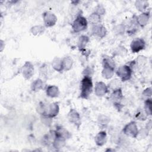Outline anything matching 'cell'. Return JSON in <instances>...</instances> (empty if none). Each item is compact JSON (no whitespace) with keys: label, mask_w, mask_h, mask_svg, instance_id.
Returning a JSON list of instances; mask_svg holds the SVG:
<instances>
[{"label":"cell","mask_w":152,"mask_h":152,"mask_svg":"<svg viewBox=\"0 0 152 152\" xmlns=\"http://www.w3.org/2000/svg\"><path fill=\"white\" fill-rule=\"evenodd\" d=\"M94 12H95L101 16L105 14V8H104V7L102 5L99 4L98 5H97L96 7Z\"/></svg>","instance_id":"31"},{"label":"cell","mask_w":152,"mask_h":152,"mask_svg":"<svg viewBox=\"0 0 152 152\" xmlns=\"http://www.w3.org/2000/svg\"><path fill=\"white\" fill-rule=\"evenodd\" d=\"M87 20L81 15L76 17L72 23V28L74 33H80L84 31L87 27Z\"/></svg>","instance_id":"2"},{"label":"cell","mask_w":152,"mask_h":152,"mask_svg":"<svg viewBox=\"0 0 152 152\" xmlns=\"http://www.w3.org/2000/svg\"><path fill=\"white\" fill-rule=\"evenodd\" d=\"M52 118H50L47 115H41V121L44 125L46 126H50L51 125L52 122Z\"/></svg>","instance_id":"30"},{"label":"cell","mask_w":152,"mask_h":152,"mask_svg":"<svg viewBox=\"0 0 152 152\" xmlns=\"http://www.w3.org/2000/svg\"><path fill=\"white\" fill-rule=\"evenodd\" d=\"M110 98L112 101H113V103H120L121 100L123 98V93L122 89L121 88H119L113 90L112 93L110 94Z\"/></svg>","instance_id":"14"},{"label":"cell","mask_w":152,"mask_h":152,"mask_svg":"<svg viewBox=\"0 0 152 152\" xmlns=\"http://www.w3.org/2000/svg\"><path fill=\"white\" fill-rule=\"evenodd\" d=\"M52 66L55 69V71L62 72L64 69H63V66H62V59L59 58H55L52 62Z\"/></svg>","instance_id":"20"},{"label":"cell","mask_w":152,"mask_h":152,"mask_svg":"<svg viewBox=\"0 0 152 152\" xmlns=\"http://www.w3.org/2000/svg\"><path fill=\"white\" fill-rule=\"evenodd\" d=\"M108 91V87L106 84L102 82H96L94 86V93L97 96L103 97Z\"/></svg>","instance_id":"9"},{"label":"cell","mask_w":152,"mask_h":152,"mask_svg":"<svg viewBox=\"0 0 152 152\" xmlns=\"http://www.w3.org/2000/svg\"><path fill=\"white\" fill-rule=\"evenodd\" d=\"M43 20L45 26L47 27H50L53 26L56 24L57 17L54 13L46 11L43 14Z\"/></svg>","instance_id":"5"},{"label":"cell","mask_w":152,"mask_h":152,"mask_svg":"<svg viewBox=\"0 0 152 152\" xmlns=\"http://www.w3.org/2000/svg\"><path fill=\"white\" fill-rule=\"evenodd\" d=\"M135 5L138 11L144 12L148 6V2L147 1H137Z\"/></svg>","instance_id":"25"},{"label":"cell","mask_w":152,"mask_h":152,"mask_svg":"<svg viewBox=\"0 0 152 152\" xmlns=\"http://www.w3.org/2000/svg\"><path fill=\"white\" fill-rule=\"evenodd\" d=\"M43 87H44V83L40 78L36 79L34 81H33L31 83L30 86L31 90L34 92L39 91V90L43 89Z\"/></svg>","instance_id":"18"},{"label":"cell","mask_w":152,"mask_h":152,"mask_svg":"<svg viewBox=\"0 0 152 152\" xmlns=\"http://www.w3.org/2000/svg\"><path fill=\"white\" fill-rule=\"evenodd\" d=\"M136 116V118L137 119H140V120H145L146 117L145 116L144 114H143V113L142 112H138L137 114L135 115Z\"/></svg>","instance_id":"33"},{"label":"cell","mask_w":152,"mask_h":152,"mask_svg":"<svg viewBox=\"0 0 152 152\" xmlns=\"http://www.w3.org/2000/svg\"><path fill=\"white\" fill-rule=\"evenodd\" d=\"M145 42L141 38L134 39L130 45V48L133 53H137L145 48Z\"/></svg>","instance_id":"7"},{"label":"cell","mask_w":152,"mask_h":152,"mask_svg":"<svg viewBox=\"0 0 152 152\" xmlns=\"http://www.w3.org/2000/svg\"><path fill=\"white\" fill-rule=\"evenodd\" d=\"M116 73L121 81H126L131 78L132 70L128 65H124L118 68Z\"/></svg>","instance_id":"3"},{"label":"cell","mask_w":152,"mask_h":152,"mask_svg":"<svg viewBox=\"0 0 152 152\" xmlns=\"http://www.w3.org/2000/svg\"><path fill=\"white\" fill-rule=\"evenodd\" d=\"M67 117L71 123L74 124L78 128H79L81 124V118L80 114L76 110L74 109H71L68 113Z\"/></svg>","instance_id":"8"},{"label":"cell","mask_w":152,"mask_h":152,"mask_svg":"<svg viewBox=\"0 0 152 152\" xmlns=\"http://www.w3.org/2000/svg\"><path fill=\"white\" fill-rule=\"evenodd\" d=\"M121 86V83H120V80L118 79H114L113 80H112L108 84L107 87L108 89L110 88L112 90H114L115 89L121 88L120 87Z\"/></svg>","instance_id":"27"},{"label":"cell","mask_w":152,"mask_h":152,"mask_svg":"<svg viewBox=\"0 0 152 152\" xmlns=\"http://www.w3.org/2000/svg\"><path fill=\"white\" fill-rule=\"evenodd\" d=\"M21 72L25 79H30L34 74V66L33 64L30 62H26L21 68Z\"/></svg>","instance_id":"6"},{"label":"cell","mask_w":152,"mask_h":152,"mask_svg":"<svg viewBox=\"0 0 152 152\" xmlns=\"http://www.w3.org/2000/svg\"><path fill=\"white\" fill-rule=\"evenodd\" d=\"M63 69L65 71L70 70L73 65V60L70 56H65L62 59Z\"/></svg>","instance_id":"19"},{"label":"cell","mask_w":152,"mask_h":152,"mask_svg":"<svg viewBox=\"0 0 152 152\" xmlns=\"http://www.w3.org/2000/svg\"><path fill=\"white\" fill-rule=\"evenodd\" d=\"M110 118L104 115H100L98 116L97 118V122L101 127L106 126L110 122Z\"/></svg>","instance_id":"24"},{"label":"cell","mask_w":152,"mask_h":152,"mask_svg":"<svg viewBox=\"0 0 152 152\" xmlns=\"http://www.w3.org/2000/svg\"><path fill=\"white\" fill-rule=\"evenodd\" d=\"M150 15L148 12H142L137 17V22L138 25L141 27H144L148 23Z\"/></svg>","instance_id":"15"},{"label":"cell","mask_w":152,"mask_h":152,"mask_svg":"<svg viewBox=\"0 0 152 152\" xmlns=\"http://www.w3.org/2000/svg\"><path fill=\"white\" fill-rule=\"evenodd\" d=\"M59 111V107L58 104L56 102L51 103L47 104L46 113L44 115H47L50 118H53L55 117L58 114Z\"/></svg>","instance_id":"10"},{"label":"cell","mask_w":152,"mask_h":152,"mask_svg":"<svg viewBox=\"0 0 152 152\" xmlns=\"http://www.w3.org/2000/svg\"><path fill=\"white\" fill-rule=\"evenodd\" d=\"M55 131L56 132V137L61 138L65 140L69 139L71 137V133L64 127L58 126L56 127V128Z\"/></svg>","instance_id":"12"},{"label":"cell","mask_w":152,"mask_h":152,"mask_svg":"<svg viewBox=\"0 0 152 152\" xmlns=\"http://www.w3.org/2000/svg\"><path fill=\"white\" fill-rule=\"evenodd\" d=\"M94 141L97 145L103 146L107 141V134L105 131H100L97 133L94 138Z\"/></svg>","instance_id":"13"},{"label":"cell","mask_w":152,"mask_h":152,"mask_svg":"<svg viewBox=\"0 0 152 152\" xmlns=\"http://www.w3.org/2000/svg\"><path fill=\"white\" fill-rule=\"evenodd\" d=\"M45 31V27L42 25H36L33 26L30 29V32L34 36H39L42 34Z\"/></svg>","instance_id":"22"},{"label":"cell","mask_w":152,"mask_h":152,"mask_svg":"<svg viewBox=\"0 0 152 152\" xmlns=\"http://www.w3.org/2000/svg\"><path fill=\"white\" fill-rule=\"evenodd\" d=\"M88 20L90 23L93 25L99 24L101 20V17L99 14L95 12H93L88 16Z\"/></svg>","instance_id":"26"},{"label":"cell","mask_w":152,"mask_h":152,"mask_svg":"<svg viewBox=\"0 0 152 152\" xmlns=\"http://www.w3.org/2000/svg\"><path fill=\"white\" fill-rule=\"evenodd\" d=\"M151 93H151V87L147 88L146 89L144 90V91L142 93L143 95L145 96H147V97H151Z\"/></svg>","instance_id":"32"},{"label":"cell","mask_w":152,"mask_h":152,"mask_svg":"<svg viewBox=\"0 0 152 152\" xmlns=\"http://www.w3.org/2000/svg\"><path fill=\"white\" fill-rule=\"evenodd\" d=\"M46 95L50 97H57L59 95V90L56 86H49L46 90Z\"/></svg>","instance_id":"17"},{"label":"cell","mask_w":152,"mask_h":152,"mask_svg":"<svg viewBox=\"0 0 152 152\" xmlns=\"http://www.w3.org/2000/svg\"><path fill=\"white\" fill-rule=\"evenodd\" d=\"M65 141L61 138L56 137L52 142V146L56 150H59L65 145Z\"/></svg>","instance_id":"23"},{"label":"cell","mask_w":152,"mask_h":152,"mask_svg":"<svg viewBox=\"0 0 152 152\" xmlns=\"http://www.w3.org/2000/svg\"><path fill=\"white\" fill-rule=\"evenodd\" d=\"M115 68L110 66L103 65V69L102 71V75L103 77L106 79L111 78L114 75Z\"/></svg>","instance_id":"16"},{"label":"cell","mask_w":152,"mask_h":152,"mask_svg":"<svg viewBox=\"0 0 152 152\" xmlns=\"http://www.w3.org/2000/svg\"><path fill=\"white\" fill-rule=\"evenodd\" d=\"M89 42V37L86 35L81 36L78 41V48L80 50H84L87 44Z\"/></svg>","instance_id":"21"},{"label":"cell","mask_w":152,"mask_h":152,"mask_svg":"<svg viewBox=\"0 0 152 152\" xmlns=\"http://www.w3.org/2000/svg\"><path fill=\"white\" fill-rule=\"evenodd\" d=\"M102 65H107L115 68V64L113 59L109 56H105L102 60Z\"/></svg>","instance_id":"29"},{"label":"cell","mask_w":152,"mask_h":152,"mask_svg":"<svg viewBox=\"0 0 152 152\" xmlns=\"http://www.w3.org/2000/svg\"><path fill=\"white\" fill-rule=\"evenodd\" d=\"M93 88V84L91 77L89 76H84L81 81L80 97L81 99H87L92 93Z\"/></svg>","instance_id":"1"},{"label":"cell","mask_w":152,"mask_h":152,"mask_svg":"<svg viewBox=\"0 0 152 152\" xmlns=\"http://www.w3.org/2000/svg\"><path fill=\"white\" fill-rule=\"evenodd\" d=\"M151 99L150 98L147 99L144 103V110L147 115H151Z\"/></svg>","instance_id":"28"},{"label":"cell","mask_w":152,"mask_h":152,"mask_svg":"<svg viewBox=\"0 0 152 152\" xmlns=\"http://www.w3.org/2000/svg\"><path fill=\"white\" fill-rule=\"evenodd\" d=\"M91 32L93 35L102 39L106 35L107 30L105 27L99 24L97 25H94L93 26Z\"/></svg>","instance_id":"11"},{"label":"cell","mask_w":152,"mask_h":152,"mask_svg":"<svg viewBox=\"0 0 152 152\" xmlns=\"http://www.w3.org/2000/svg\"><path fill=\"white\" fill-rule=\"evenodd\" d=\"M123 132L127 136L132 138H137L138 133V129L135 122L131 121L127 124L123 129Z\"/></svg>","instance_id":"4"},{"label":"cell","mask_w":152,"mask_h":152,"mask_svg":"<svg viewBox=\"0 0 152 152\" xmlns=\"http://www.w3.org/2000/svg\"><path fill=\"white\" fill-rule=\"evenodd\" d=\"M0 45H1V46H0V50L2 52L3 50V49H4V48H5V43H4V42L2 40H0Z\"/></svg>","instance_id":"34"}]
</instances>
